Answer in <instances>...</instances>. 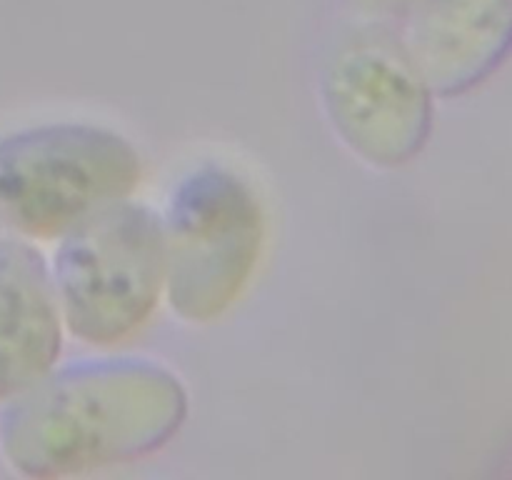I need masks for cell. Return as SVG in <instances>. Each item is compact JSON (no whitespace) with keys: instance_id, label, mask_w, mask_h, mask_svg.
<instances>
[{"instance_id":"cell-1","label":"cell","mask_w":512,"mask_h":480,"mask_svg":"<svg viewBox=\"0 0 512 480\" xmlns=\"http://www.w3.org/2000/svg\"><path fill=\"white\" fill-rule=\"evenodd\" d=\"M188 418V390L138 355L50 368L0 413V453L25 478H68L158 453Z\"/></svg>"},{"instance_id":"cell-2","label":"cell","mask_w":512,"mask_h":480,"mask_svg":"<svg viewBox=\"0 0 512 480\" xmlns=\"http://www.w3.org/2000/svg\"><path fill=\"white\" fill-rule=\"evenodd\" d=\"M163 225L165 290L185 323L223 318L248 288L265 243V213L245 175L218 160L170 190Z\"/></svg>"},{"instance_id":"cell-3","label":"cell","mask_w":512,"mask_h":480,"mask_svg":"<svg viewBox=\"0 0 512 480\" xmlns=\"http://www.w3.org/2000/svg\"><path fill=\"white\" fill-rule=\"evenodd\" d=\"M143 163L103 125L45 123L0 138V228L60 238L100 208L130 198Z\"/></svg>"},{"instance_id":"cell-4","label":"cell","mask_w":512,"mask_h":480,"mask_svg":"<svg viewBox=\"0 0 512 480\" xmlns=\"http://www.w3.org/2000/svg\"><path fill=\"white\" fill-rule=\"evenodd\" d=\"M50 275L75 338L100 348L130 338L165 288L160 215L128 198L105 205L60 235Z\"/></svg>"},{"instance_id":"cell-5","label":"cell","mask_w":512,"mask_h":480,"mask_svg":"<svg viewBox=\"0 0 512 480\" xmlns=\"http://www.w3.org/2000/svg\"><path fill=\"white\" fill-rule=\"evenodd\" d=\"M320 98L338 138L375 168H403L428 145L433 98L398 30L365 20L330 50Z\"/></svg>"},{"instance_id":"cell-6","label":"cell","mask_w":512,"mask_h":480,"mask_svg":"<svg viewBox=\"0 0 512 480\" xmlns=\"http://www.w3.org/2000/svg\"><path fill=\"white\" fill-rule=\"evenodd\" d=\"M398 20L410 60L440 98L470 93L508 58L510 0H410Z\"/></svg>"},{"instance_id":"cell-7","label":"cell","mask_w":512,"mask_h":480,"mask_svg":"<svg viewBox=\"0 0 512 480\" xmlns=\"http://www.w3.org/2000/svg\"><path fill=\"white\" fill-rule=\"evenodd\" d=\"M63 318L43 253L0 230V400H10L58 363Z\"/></svg>"},{"instance_id":"cell-8","label":"cell","mask_w":512,"mask_h":480,"mask_svg":"<svg viewBox=\"0 0 512 480\" xmlns=\"http://www.w3.org/2000/svg\"><path fill=\"white\" fill-rule=\"evenodd\" d=\"M353 8L363 20H373V23H390L403 15L410 0H350Z\"/></svg>"}]
</instances>
